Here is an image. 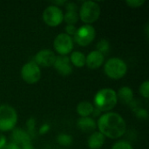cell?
Wrapping results in <instances>:
<instances>
[{
	"label": "cell",
	"instance_id": "6da1fadb",
	"mask_svg": "<svg viewBox=\"0 0 149 149\" xmlns=\"http://www.w3.org/2000/svg\"><path fill=\"white\" fill-rule=\"evenodd\" d=\"M99 132L109 139H119L127 130L125 120L119 113L108 112L102 114L97 122Z\"/></svg>",
	"mask_w": 149,
	"mask_h": 149
},
{
	"label": "cell",
	"instance_id": "7a4b0ae2",
	"mask_svg": "<svg viewBox=\"0 0 149 149\" xmlns=\"http://www.w3.org/2000/svg\"><path fill=\"white\" fill-rule=\"evenodd\" d=\"M96 109L100 112H108L115 107L118 102L116 92L112 88H103L98 91L93 100Z\"/></svg>",
	"mask_w": 149,
	"mask_h": 149
},
{
	"label": "cell",
	"instance_id": "3957f363",
	"mask_svg": "<svg viewBox=\"0 0 149 149\" xmlns=\"http://www.w3.org/2000/svg\"><path fill=\"white\" fill-rule=\"evenodd\" d=\"M104 72L108 78L112 79H120L127 74V65L121 58H111L105 63Z\"/></svg>",
	"mask_w": 149,
	"mask_h": 149
},
{
	"label": "cell",
	"instance_id": "277c9868",
	"mask_svg": "<svg viewBox=\"0 0 149 149\" xmlns=\"http://www.w3.org/2000/svg\"><path fill=\"white\" fill-rule=\"evenodd\" d=\"M17 122L16 110L9 105H0V132L14 129Z\"/></svg>",
	"mask_w": 149,
	"mask_h": 149
},
{
	"label": "cell",
	"instance_id": "5b68a950",
	"mask_svg": "<svg viewBox=\"0 0 149 149\" xmlns=\"http://www.w3.org/2000/svg\"><path fill=\"white\" fill-rule=\"evenodd\" d=\"M100 11L99 3L93 1H86L80 6L79 17L86 24H91L99 19Z\"/></svg>",
	"mask_w": 149,
	"mask_h": 149
},
{
	"label": "cell",
	"instance_id": "8992f818",
	"mask_svg": "<svg viewBox=\"0 0 149 149\" xmlns=\"http://www.w3.org/2000/svg\"><path fill=\"white\" fill-rule=\"evenodd\" d=\"M43 21L49 26L56 27L59 25L64 20V13L62 10L57 5H50L43 11Z\"/></svg>",
	"mask_w": 149,
	"mask_h": 149
},
{
	"label": "cell",
	"instance_id": "52a82bcc",
	"mask_svg": "<svg viewBox=\"0 0 149 149\" xmlns=\"http://www.w3.org/2000/svg\"><path fill=\"white\" fill-rule=\"evenodd\" d=\"M95 36L96 31L94 27L91 24H85L77 29L73 36V40L80 46H87L94 40Z\"/></svg>",
	"mask_w": 149,
	"mask_h": 149
},
{
	"label": "cell",
	"instance_id": "ba28073f",
	"mask_svg": "<svg viewBox=\"0 0 149 149\" xmlns=\"http://www.w3.org/2000/svg\"><path fill=\"white\" fill-rule=\"evenodd\" d=\"M21 77L24 82L30 85L37 83L41 78L40 67L34 62H27L21 68Z\"/></svg>",
	"mask_w": 149,
	"mask_h": 149
},
{
	"label": "cell",
	"instance_id": "9c48e42d",
	"mask_svg": "<svg viewBox=\"0 0 149 149\" xmlns=\"http://www.w3.org/2000/svg\"><path fill=\"white\" fill-rule=\"evenodd\" d=\"M53 47L59 55L66 56L72 51V38L65 33H59L53 41Z\"/></svg>",
	"mask_w": 149,
	"mask_h": 149
},
{
	"label": "cell",
	"instance_id": "30bf717a",
	"mask_svg": "<svg viewBox=\"0 0 149 149\" xmlns=\"http://www.w3.org/2000/svg\"><path fill=\"white\" fill-rule=\"evenodd\" d=\"M56 59L55 53L49 50V49H44L39 51L34 58V62L40 67H50L53 65Z\"/></svg>",
	"mask_w": 149,
	"mask_h": 149
},
{
	"label": "cell",
	"instance_id": "8fae6325",
	"mask_svg": "<svg viewBox=\"0 0 149 149\" xmlns=\"http://www.w3.org/2000/svg\"><path fill=\"white\" fill-rule=\"evenodd\" d=\"M55 70L62 76H68L72 72V65L67 56H56L55 62L53 64Z\"/></svg>",
	"mask_w": 149,
	"mask_h": 149
},
{
	"label": "cell",
	"instance_id": "7c38bea8",
	"mask_svg": "<svg viewBox=\"0 0 149 149\" xmlns=\"http://www.w3.org/2000/svg\"><path fill=\"white\" fill-rule=\"evenodd\" d=\"M104 60V55L98 51H93L87 56H86V65L89 69L92 70L100 68L103 65Z\"/></svg>",
	"mask_w": 149,
	"mask_h": 149
},
{
	"label": "cell",
	"instance_id": "4fadbf2b",
	"mask_svg": "<svg viewBox=\"0 0 149 149\" xmlns=\"http://www.w3.org/2000/svg\"><path fill=\"white\" fill-rule=\"evenodd\" d=\"M10 138H11V142L17 145L20 148L24 145L31 143V136L28 134L27 132L20 128L14 129L11 133Z\"/></svg>",
	"mask_w": 149,
	"mask_h": 149
},
{
	"label": "cell",
	"instance_id": "5bb4252c",
	"mask_svg": "<svg viewBox=\"0 0 149 149\" xmlns=\"http://www.w3.org/2000/svg\"><path fill=\"white\" fill-rule=\"evenodd\" d=\"M77 126L84 133H93L97 128L96 121L91 117H80L77 121Z\"/></svg>",
	"mask_w": 149,
	"mask_h": 149
},
{
	"label": "cell",
	"instance_id": "9a60e30c",
	"mask_svg": "<svg viewBox=\"0 0 149 149\" xmlns=\"http://www.w3.org/2000/svg\"><path fill=\"white\" fill-rule=\"evenodd\" d=\"M106 137L100 132H93L87 140V146L90 149H100L105 143Z\"/></svg>",
	"mask_w": 149,
	"mask_h": 149
},
{
	"label": "cell",
	"instance_id": "2e32d148",
	"mask_svg": "<svg viewBox=\"0 0 149 149\" xmlns=\"http://www.w3.org/2000/svg\"><path fill=\"white\" fill-rule=\"evenodd\" d=\"M116 94L118 100H120L124 104L130 105L134 100V92L128 86H123L120 88Z\"/></svg>",
	"mask_w": 149,
	"mask_h": 149
},
{
	"label": "cell",
	"instance_id": "e0dca14e",
	"mask_svg": "<svg viewBox=\"0 0 149 149\" xmlns=\"http://www.w3.org/2000/svg\"><path fill=\"white\" fill-rule=\"evenodd\" d=\"M76 111L80 117H90L94 111V107L88 101H82L78 104Z\"/></svg>",
	"mask_w": 149,
	"mask_h": 149
},
{
	"label": "cell",
	"instance_id": "ac0fdd59",
	"mask_svg": "<svg viewBox=\"0 0 149 149\" xmlns=\"http://www.w3.org/2000/svg\"><path fill=\"white\" fill-rule=\"evenodd\" d=\"M69 59L72 65H74L76 67H83L84 65H86V55L81 52H72L69 57Z\"/></svg>",
	"mask_w": 149,
	"mask_h": 149
},
{
	"label": "cell",
	"instance_id": "d6986e66",
	"mask_svg": "<svg viewBox=\"0 0 149 149\" xmlns=\"http://www.w3.org/2000/svg\"><path fill=\"white\" fill-rule=\"evenodd\" d=\"M79 20V14L77 11H66L65 14H64V20L67 24L75 25V24Z\"/></svg>",
	"mask_w": 149,
	"mask_h": 149
},
{
	"label": "cell",
	"instance_id": "ffe728a7",
	"mask_svg": "<svg viewBox=\"0 0 149 149\" xmlns=\"http://www.w3.org/2000/svg\"><path fill=\"white\" fill-rule=\"evenodd\" d=\"M57 142L64 147H68L72 142V137L66 134H60L57 136Z\"/></svg>",
	"mask_w": 149,
	"mask_h": 149
},
{
	"label": "cell",
	"instance_id": "44dd1931",
	"mask_svg": "<svg viewBox=\"0 0 149 149\" xmlns=\"http://www.w3.org/2000/svg\"><path fill=\"white\" fill-rule=\"evenodd\" d=\"M96 47H97V50H96V51H98V52H100V53H102L103 55H105V54H107V53L109 52V50H110V44H109L108 40L103 38V39H101V40H100V41L98 42Z\"/></svg>",
	"mask_w": 149,
	"mask_h": 149
},
{
	"label": "cell",
	"instance_id": "7402d4cb",
	"mask_svg": "<svg viewBox=\"0 0 149 149\" xmlns=\"http://www.w3.org/2000/svg\"><path fill=\"white\" fill-rule=\"evenodd\" d=\"M140 93L141 95L145 98V99H148L149 97V81L146 80L144 82L141 83V85L140 86Z\"/></svg>",
	"mask_w": 149,
	"mask_h": 149
},
{
	"label": "cell",
	"instance_id": "603a6c76",
	"mask_svg": "<svg viewBox=\"0 0 149 149\" xmlns=\"http://www.w3.org/2000/svg\"><path fill=\"white\" fill-rule=\"evenodd\" d=\"M112 149H134L132 145L130 143H128L127 141H117L116 143L113 144Z\"/></svg>",
	"mask_w": 149,
	"mask_h": 149
},
{
	"label": "cell",
	"instance_id": "cb8c5ba5",
	"mask_svg": "<svg viewBox=\"0 0 149 149\" xmlns=\"http://www.w3.org/2000/svg\"><path fill=\"white\" fill-rule=\"evenodd\" d=\"M126 3L131 8H139L145 3V0H127Z\"/></svg>",
	"mask_w": 149,
	"mask_h": 149
},
{
	"label": "cell",
	"instance_id": "d4e9b609",
	"mask_svg": "<svg viewBox=\"0 0 149 149\" xmlns=\"http://www.w3.org/2000/svg\"><path fill=\"white\" fill-rule=\"evenodd\" d=\"M65 34H67L68 36L72 37L74 36V34L76 33L77 31V28L75 27V25H72V24H67L65 28Z\"/></svg>",
	"mask_w": 149,
	"mask_h": 149
},
{
	"label": "cell",
	"instance_id": "484cf974",
	"mask_svg": "<svg viewBox=\"0 0 149 149\" xmlns=\"http://www.w3.org/2000/svg\"><path fill=\"white\" fill-rule=\"evenodd\" d=\"M134 112H136V115H137L138 118H140V119H145V120L148 119V111L147 110H145L143 108H139V109L134 110Z\"/></svg>",
	"mask_w": 149,
	"mask_h": 149
},
{
	"label": "cell",
	"instance_id": "4316f807",
	"mask_svg": "<svg viewBox=\"0 0 149 149\" xmlns=\"http://www.w3.org/2000/svg\"><path fill=\"white\" fill-rule=\"evenodd\" d=\"M34 125L35 120L33 119H30L27 122V127H28V134L31 136V134H34Z\"/></svg>",
	"mask_w": 149,
	"mask_h": 149
},
{
	"label": "cell",
	"instance_id": "83f0119b",
	"mask_svg": "<svg viewBox=\"0 0 149 149\" xmlns=\"http://www.w3.org/2000/svg\"><path fill=\"white\" fill-rule=\"evenodd\" d=\"M65 9L67 10V11H77L78 10V6L75 3L72 2H69V3H65Z\"/></svg>",
	"mask_w": 149,
	"mask_h": 149
},
{
	"label": "cell",
	"instance_id": "f1b7e54d",
	"mask_svg": "<svg viewBox=\"0 0 149 149\" xmlns=\"http://www.w3.org/2000/svg\"><path fill=\"white\" fill-rule=\"evenodd\" d=\"M2 149H21L20 147H18L17 145L12 143V142H10V143H6V145Z\"/></svg>",
	"mask_w": 149,
	"mask_h": 149
},
{
	"label": "cell",
	"instance_id": "f546056e",
	"mask_svg": "<svg viewBox=\"0 0 149 149\" xmlns=\"http://www.w3.org/2000/svg\"><path fill=\"white\" fill-rule=\"evenodd\" d=\"M6 145V137L0 133V149H2Z\"/></svg>",
	"mask_w": 149,
	"mask_h": 149
},
{
	"label": "cell",
	"instance_id": "4dcf8cb0",
	"mask_svg": "<svg viewBox=\"0 0 149 149\" xmlns=\"http://www.w3.org/2000/svg\"><path fill=\"white\" fill-rule=\"evenodd\" d=\"M21 149H35L34 148V147L31 144V143H28V144H26V145H24V146H22Z\"/></svg>",
	"mask_w": 149,
	"mask_h": 149
}]
</instances>
